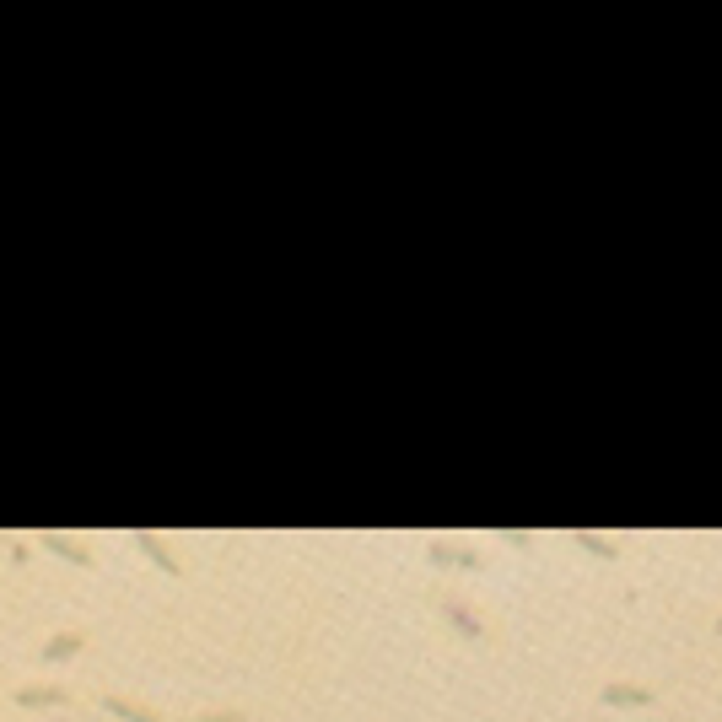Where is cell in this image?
Segmentation results:
<instances>
[{
    "label": "cell",
    "mask_w": 722,
    "mask_h": 722,
    "mask_svg": "<svg viewBox=\"0 0 722 722\" xmlns=\"http://www.w3.org/2000/svg\"><path fill=\"white\" fill-rule=\"evenodd\" d=\"M604 701L609 706H652L658 695H652L647 685H604Z\"/></svg>",
    "instance_id": "cell-1"
},
{
    "label": "cell",
    "mask_w": 722,
    "mask_h": 722,
    "mask_svg": "<svg viewBox=\"0 0 722 722\" xmlns=\"http://www.w3.org/2000/svg\"><path fill=\"white\" fill-rule=\"evenodd\" d=\"M136 545H141V550H146V555H151V561H157L167 577H178V571H183V566H178V555H173V550H167L157 534H136Z\"/></svg>",
    "instance_id": "cell-2"
},
{
    "label": "cell",
    "mask_w": 722,
    "mask_h": 722,
    "mask_svg": "<svg viewBox=\"0 0 722 722\" xmlns=\"http://www.w3.org/2000/svg\"><path fill=\"white\" fill-rule=\"evenodd\" d=\"M82 641H87L82 631H65V636H54V641H43V652H38V658H43V664H59V658H71V652H76Z\"/></svg>",
    "instance_id": "cell-3"
},
{
    "label": "cell",
    "mask_w": 722,
    "mask_h": 722,
    "mask_svg": "<svg viewBox=\"0 0 722 722\" xmlns=\"http://www.w3.org/2000/svg\"><path fill=\"white\" fill-rule=\"evenodd\" d=\"M431 561H437V566H470V571L480 566V555L464 550V545H431Z\"/></svg>",
    "instance_id": "cell-4"
},
{
    "label": "cell",
    "mask_w": 722,
    "mask_h": 722,
    "mask_svg": "<svg viewBox=\"0 0 722 722\" xmlns=\"http://www.w3.org/2000/svg\"><path fill=\"white\" fill-rule=\"evenodd\" d=\"M59 701H65L59 685H27V690H17V706H59Z\"/></svg>",
    "instance_id": "cell-5"
},
{
    "label": "cell",
    "mask_w": 722,
    "mask_h": 722,
    "mask_svg": "<svg viewBox=\"0 0 722 722\" xmlns=\"http://www.w3.org/2000/svg\"><path fill=\"white\" fill-rule=\"evenodd\" d=\"M43 545L54 550V555H65V561H76V566H87L92 555H87V545H76V540H59V534H43Z\"/></svg>",
    "instance_id": "cell-6"
},
{
    "label": "cell",
    "mask_w": 722,
    "mask_h": 722,
    "mask_svg": "<svg viewBox=\"0 0 722 722\" xmlns=\"http://www.w3.org/2000/svg\"><path fill=\"white\" fill-rule=\"evenodd\" d=\"M447 620H453V625H458V631H464V636H470V641H475V636H480V620H475V615H470V609H464V604H458V599H447Z\"/></svg>",
    "instance_id": "cell-7"
},
{
    "label": "cell",
    "mask_w": 722,
    "mask_h": 722,
    "mask_svg": "<svg viewBox=\"0 0 722 722\" xmlns=\"http://www.w3.org/2000/svg\"><path fill=\"white\" fill-rule=\"evenodd\" d=\"M577 545H582V550H594V555H604V561H615V555H620V545H615V540H599V534H587V529H577Z\"/></svg>",
    "instance_id": "cell-8"
},
{
    "label": "cell",
    "mask_w": 722,
    "mask_h": 722,
    "mask_svg": "<svg viewBox=\"0 0 722 722\" xmlns=\"http://www.w3.org/2000/svg\"><path fill=\"white\" fill-rule=\"evenodd\" d=\"M103 706H108V711H119V717H124V722H162V717H157V711H141V706H129V701H119V695H108V701H103Z\"/></svg>",
    "instance_id": "cell-9"
},
{
    "label": "cell",
    "mask_w": 722,
    "mask_h": 722,
    "mask_svg": "<svg viewBox=\"0 0 722 722\" xmlns=\"http://www.w3.org/2000/svg\"><path fill=\"white\" fill-rule=\"evenodd\" d=\"M194 722H243V711H206V717H194Z\"/></svg>",
    "instance_id": "cell-10"
},
{
    "label": "cell",
    "mask_w": 722,
    "mask_h": 722,
    "mask_svg": "<svg viewBox=\"0 0 722 722\" xmlns=\"http://www.w3.org/2000/svg\"><path fill=\"white\" fill-rule=\"evenodd\" d=\"M717 636H722V620H717Z\"/></svg>",
    "instance_id": "cell-11"
}]
</instances>
